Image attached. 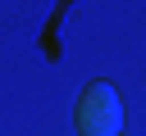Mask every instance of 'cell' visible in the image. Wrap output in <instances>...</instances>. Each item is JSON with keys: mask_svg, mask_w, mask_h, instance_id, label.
<instances>
[{"mask_svg": "<svg viewBox=\"0 0 146 136\" xmlns=\"http://www.w3.org/2000/svg\"><path fill=\"white\" fill-rule=\"evenodd\" d=\"M73 122H78V136H119V127H123V100H119V91L110 82H91L78 95Z\"/></svg>", "mask_w": 146, "mask_h": 136, "instance_id": "cell-1", "label": "cell"}]
</instances>
